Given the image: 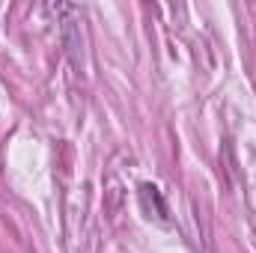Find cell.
Listing matches in <instances>:
<instances>
[{
  "label": "cell",
  "mask_w": 256,
  "mask_h": 253,
  "mask_svg": "<svg viewBox=\"0 0 256 253\" xmlns=\"http://www.w3.org/2000/svg\"><path fill=\"white\" fill-rule=\"evenodd\" d=\"M140 202H143V212H152L155 206V218L158 220H167V206H164V196L155 185H140Z\"/></svg>",
  "instance_id": "obj_1"
}]
</instances>
